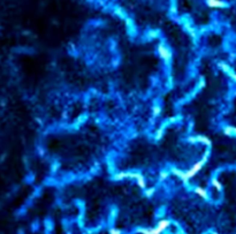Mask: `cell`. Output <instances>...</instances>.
I'll use <instances>...</instances> for the list:
<instances>
[{
	"label": "cell",
	"mask_w": 236,
	"mask_h": 234,
	"mask_svg": "<svg viewBox=\"0 0 236 234\" xmlns=\"http://www.w3.org/2000/svg\"><path fill=\"white\" fill-rule=\"evenodd\" d=\"M207 159H209V152H206L203 156V158L200 160H198L197 163H195L192 165V167L190 169H188L187 172H182V171H180V169H172V173H174L175 176H179L183 181L184 185H188V182H189V180H190L191 178H194L200 169H203V166L205 165V163L207 162Z\"/></svg>",
	"instance_id": "1"
},
{
	"label": "cell",
	"mask_w": 236,
	"mask_h": 234,
	"mask_svg": "<svg viewBox=\"0 0 236 234\" xmlns=\"http://www.w3.org/2000/svg\"><path fill=\"white\" fill-rule=\"evenodd\" d=\"M126 178H131V179H135L137 181V185L139 188L145 189L146 188V182H145L144 176H142L141 173H134V172H120V173H116L114 176V179L115 180H122V179H126Z\"/></svg>",
	"instance_id": "2"
},
{
	"label": "cell",
	"mask_w": 236,
	"mask_h": 234,
	"mask_svg": "<svg viewBox=\"0 0 236 234\" xmlns=\"http://www.w3.org/2000/svg\"><path fill=\"white\" fill-rule=\"evenodd\" d=\"M188 141H189V142H192V143H195V142H199V143L205 144V145H209V147L212 145V142H211L210 138H209L207 136H203V135H197V136H195V137H189V138H188Z\"/></svg>",
	"instance_id": "3"
},
{
	"label": "cell",
	"mask_w": 236,
	"mask_h": 234,
	"mask_svg": "<svg viewBox=\"0 0 236 234\" xmlns=\"http://www.w3.org/2000/svg\"><path fill=\"white\" fill-rule=\"evenodd\" d=\"M158 53H159V55L164 59L165 61H169V60H171L172 53H171V51L166 47V46L159 45V47H158Z\"/></svg>",
	"instance_id": "4"
},
{
	"label": "cell",
	"mask_w": 236,
	"mask_h": 234,
	"mask_svg": "<svg viewBox=\"0 0 236 234\" xmlns=\"http://www.w3.org/2000/svg\"><path fill=\"white\" fill-rule=\"evenodd\" d=\"M207 7L210 8H226L227 4L222 0H205Z\"/></svg>",
	"instance_id": "5"
},
{
	"label": "cell",
	"mask_w": 236,
	"mask_h": 234,
	"mask_svg": "<svg viewBox=\"0 0 236 234\" xmlns=\"http://www.w3.org/2000/svg\"><path fill=\"white\" fill-rule=\"evenodd\" d=\"M219 67H220V68H221V69H222L223 72L226 73L227 75H229L230 78H233V80L236 82V73L231 71V68H230L229 66L226 65L225 62H220V64H219Z\"/></svg>",
	"instance_id": "6"
},
{
	"label": "cell",
	"mask_w": 236,
	"mask_h": 234,
	"mask_svg": "<svg viewBox=\"0 0 236 234\" xmlns=\"http://www.w3.org/2000/svg\"><path fill=\"white\" fill-rule=\"evenodd\" d=\"M194 191H195L196 195L202 197L203 200H207V197H209V194H207L206 189H204L203 187H196V188L194 189Z\"/></svg>",
	"instance_id": "7"
},
{
	"label": "cell",
	"mask_w": 236,
	"mask_h": 234,
	"mask_svg": "<svg viewBox=\"0 0 236 234\" xmlns=\"http://www.w3.org/2000/svg\"><path fill=\"white\" fill-rule=\"evenodd\" d=\"M223 133H225V135H227V136H233V135H235L236 136V127L227 126V127L223 128Z\"/></svg>",
	"instance_id": "8"
},
{
	"label": "cell",
	"mask_w": 236,
	"mask_h": 234,
	"mask_svg": "<svg viewBox=\"0 0 236 234\" xmlns=\"http://www.w3.org/2000/svg\"><path fill=\"white\" fill-rule=\"evenodd\" d=\"M211 183H212V186H213V187H214V188H216V190H219V191H221V190H222V185H221V182L219 181L218 179L213 178V179H212V182H211Z\"/></svg>",
	"instance_id": "9"
},
{
	"label": "cell",
	"mask_w": 236,
	"mask_h": 234,
	"mask_svg": "<svg viewBox=\"0 0 236 234\" xmlns=\"http://www.w3.org/2000/svg\"><path fill=\"white\" fill-rule=\"evenodd\" d=\"M168 172H161L160 174H159V179H160V181H164V180H166L167 178H168Z\"/></svg>",
	"instance_id": "10"
},
{
	"label": "cell",
	"mask_w": 236,
	"mask_h": 234,
	"mask_svg": "<svg viewBox=\"0 0 236 234\" xmlns=\"http://www.w3.org/2000/svg\"><path fill=\"white\" fill-rule=\"evenodd\" d=\"M153 193H154V188H149L145 190V195H146V197H151V196L153 195Z\"/></svg>",
	"instance_id": "11"
},
{
	"label": "cell",
	"mask_w": 236,
	"mask_h": 234,
	"mask_svg": "<svg viewBox=\"0 0 236 234\" xmlns=\"http://www.w3.org/2000/svg\"><path fill=\"white\" fill-rule=\"evenodd\" d=\"M159 114H160V107H159V106H154V107H153V115H154V117H158Z\"/></svg>",
	"instance_id": "12"
},
{
	"label": "cell",
	"mask_w": 236,
	"mask_h": 234,
	"mask_svg": "<svg viewBox=\"0 0 236 234\" xmlns=\"http://www.w3.org/2000/svg\"><path fill=\"white\" fill-rule=\"evenodd\" d=\"M161 136H163V129H160L157 133V135H156V140H160V138H161Z\"/></svg>",
	"instance_id": "13"
},
{
	"label": "cell",
	"mask_w": 236,
	"mask_h": 234,
	"mask_svg": "<svg viewBox=\"0 0 236 234\" xmlns=\"http://www.w3.org/2000/svg\"><path fill=\"white\" fill-rule=\"evenodd\" d=\"M111 234H120V231H118V229H115V228H112L111 232H110Z\"/></svg>",
	"instance_id": "14"
}]
</instances>
